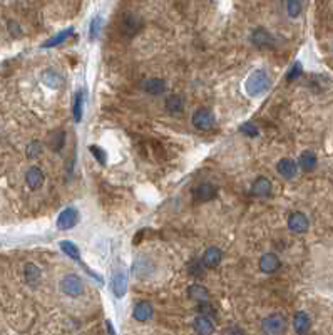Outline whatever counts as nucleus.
<instances>
[{"instance_id": "nucleus-6", "label": "nucleus", "mask_w": 333, "mask_h": 335, "mask_svg": "<svg viewBox=\"0 0 333 335\" xmlns=\"http://www.w3.org/2000/svg\"><path fill=\"white\" fill-rule=\"evenodd\" d=\"M310 227V221L305 213L302 211H295L288 218V228L292 230L293 233H305Z\"/></svg>"}, {"instance_id": "nucleus-3", "label": "nucleus", "mask_w": 333, "mask_h": 335, "mask_svg": "<svg viewBox=\"0 0 333 335\" xmlns=\"http://www.w3.org/2000/svg\"><path fill=\"white\" fill-rule=\"evenodd\" d=\"M286 328V320L285 317L280 315V314H273L268 315L266 318H263L261 322V330L265 333H270V335H275V333H283Z\"/></svg>"}, {"instance_id": "nucleus-26", "label": "nucleus", "mask_w": 333, "mask_h": 335, "mask_svg": "<svg viewBox=\"0 0 333 335\" xmlns=\"http://www.w3.org/2000/svg\"><path fill=\"white\" fill-rule=\"evenodd\" d=\"M82 107H84V94L82 91H77L74 94V104H72V114L75 123H80V119H82Z\"/></svg>"}, {"instance_id": "nucleus-36", "label": "nucleus", "mask_w": 333, "mask_h": 335, "mask_svg": "<svg viewBox=\"0 0 333 335\" xmlns=\"http://www.w3.org/2000/svg\"><path fill=\"white\" fill-rule=\"evenodd\" d=\"M199 312H201V315H206V317H210V315H211V318L215 317V312H213V307L206 304V302H199Z\"/></svg>"}, {"instance_id": "nucleus-10", "label": "nucleus", "mask_w": 333, "mask_h": 335, "mask_svg": "<svg viewBox=\"0 0 333 335\" xmlns=\"http://www.w3.org/2000/svg\"><path fill=\"white\" fill-rule=\"evenodd\" d=\"M276 171L281 174L283 178H295L298 173V163H295L292 158H281L276 164Z\"/></svg>"}, {"instance_id": "nucleus-1", "label": "nucleus", "mask_w": 333, "mask_h": 335, "mask_svg": "<svg viewBox=\"0 0 333 335\" xmlns=\"http://www.w3.org/2000/svg\"><path fill=\"white\" fill-rule=\"evenodd\" d=\"M270 87H271V79H270L268 72L263 69H256L255 72H251L249 78L246 79V92L253 97L265 94Z\"/></svg>"}, {"instance_id": "nucleus-5", "label": "nucleus", "mask_w": 333, "mask_h": 335, "mask_svg": "<svg viewBox=\"0 0 333 335\" xmlns=\"http://www.w3.org/2000/svg\"><path fill=\"white\" fill-rule=\"evenodd\" d=\"M79 221V213L75 208H65V210L57 218V228L65 232V230L74 228Z\"/></svg>"}, {"instance_id": "nucleus-8", "label": "nucleus", "mask_w": 333, "mask_h": 335, "mask_svg": "<svg viewBox=\"0 0 333 335\" xmlns=\"http://www.w3.org/2000/svg\"><path fill=\"white\" fill-rule=\"evenodd\" d=\"M251 41L258 49H271L275 46V39L266 29H256L253 34H251Z\"/></svg>"}, {"instance_id": "nucleus-31", "label": "nucleus", "mask_w": 333, "mask_h": 335, "mask_svg": "<svg viewBox=\"0 0 333 335\" xmlns=\"http://www.w3.org/2000/svg\"><path fill=\"white\" fill-rule=\"evenodd\" d=\"M101 25H102V20L101 17H94L91 22V27H89V39L91 41H96L99 37V32H101Z\"/></svg>"}, {"instance_id": "nucleus-17", "label": "nucleus", "mask_w": 333, "mask_h": 335, "mask_svg": "<svg viewBox=\"0 0 333 335\" xmlns=\"http://www.w3.org/2000/svg\"><path fill=\"white\" fill-rule=\"evenodd\" d=\"M139 29H141V22L136 19L134 15L126 14L122 22H121V30L124 32V34L129 35V37H133L134 34H138Z\"/></svg>"}, {"instance_id": "nucleus-20", "label": "nucleus", "mask_w": 333, "mask_h": 335, "mask_svg": "<svg viewBox=\"0 0 333 335\" xmlns=\"http://www.w3.org/2000/svg\"><path fill=\"white\" fill-rule=\"evenodd\" d=\"M144 91L147 94L151 96H159L162 92L166 91V82L159 79V78H154V79H147L144 82Z\"/></svg>"}, {"instance_id": "nucleus-25", "label": "nucleus", "mask_w": 333, "mask_h": 335, "mask_svg": "<svg viewBox=\"0 0 333 335\" xmlns=\"http://www.w3.org/2000/svg\"><path fill=\"white\" fill-rule=\"evenodd\" d=\"M59 245H61V250L70 258V260L80 262V251L77 246H75V243H72V241H69V240H62Z\"/></svg>"}, {"instance_id": "nucleus-19", "label": "nucleus", "mask_w": 333, "mask_h": 335, "mask_svg": "<svg viewBox=\"0 0 333 335\" xmlns=\"http://www.w3.org/2000/svg\"><path fill=\"white\" fill-rule=\"evenodd\" d=\"M194 330L201 333V335H208L215 332V325H213V318L206 317V315H199L194 320Z\"/></svg>"}, {"instance_id": "nucleus-13", "label": "nucleus", "mask_w": 333, "mask_h": 335, "mask_svg": "<svg viewBox=\"0 0 333 335\" xmlns=\"http://www.w3.org/2000/svg\"><path fill=\"white\" fill-rule=\"evenodd\" d=\"M223 260V251L218 246H210L203 255V265L206 268H216Z\"/></svg>"}, {"instance_id": "nucleus-9", "label": "nucleus", "mask_w": 333, "mask_h": 335, "mask_svg": "<svg viewBox=\"0 0 333 335\" xmlns=\"http://www.w3.org/2000/svg\"><path fill=\"white\" fill-rule=\"evenodd\" d=\"M44 181H46V174L39 166H32L29 171L25 173V183L30 190H39L42 188Z\"/></svg>"}, {"instance_id": "nucleus-16", "label": "nucleus", "mask_w": 333, "mask_h": 335, "mask_svg": "<svg viewBox=\"0 0 333 335\" xmlns=\"http://www.w3.org/2000/svg\"><path fill=\"white\" fill-rule=\"evenodd\" d=\"M310 325H312V320L307 312H297L293 317V327H295V332L297 333H307L310 330Z\"/></svg>"}, {"instance_id": "nucleus-27", "label": "nucleus", "mask_w": 333, "mask_h": 335, "mask_svg": "<svg viewBox=\"0 0 333 335\" xmlns=\"http://www.w3.org/2000/svg\"><path fill=\"white\" fill-rule=\"evenodd\" d=\"M183 107H184V102H183V97H181V96L174 94V96H169V97L166 99V109H168L169 113L179 114V113L183 111Z\"/></svg>"}, {"instance_id": "nucleus-22", "label": "nucleus", "mask_w": 333, "mask_h": 335, "mask_svg": "<svg viewBox=\"0 0 333 335\" xmlns=\"http://www.w3.org/2000/svg\"><path fill=\"white\" fill-rule=\"evenodd\" d=\"M188 296H189V299L196 300V302H208L210 290L206 288V287H203V285L194 283V285H191V287L188 288Z\"/></svg>"}, {"instance_id": "nucleus-15", "label": "nucleus", "mask_w": 333, "mask_h": 335, "mask_svg": "<svg viewBox=\"0 0 333 335\" xmlns=\"http://www.w3.org/2000/svg\"><path fill=\"white\" fill-rule=\"evenodd\" d=\"M112 292L116 295V299H122L128 292V277L124 272H117L112 278Z\"/></svg>"}, {"instance_id": "nucleus-32", "label": "nucleus", "mask_w": 333, "mask_h": 335, "mask_svg": "<svg viewBox=\"0 0 333 335\" xmlns=\"http://www.w3.org/2000/svg\"><path fill=\"white\" fill-rule=\"evenodd\" d=\"M89 151L92 153V156L99 161V164H106V153L102 151V147L92 144V146H89Z\"/></svg>"}, {"instance_id": "nucleus-7", "label": "nucleus", "mask_w": 333, "mask_h": 335, "mask_svg": "<svg viewBox=\"0 0 333 335\" xmlns=\"http://www.w3.org/2000/svg\"><path fill=\"white\" fill-rule=\"evenodd\" d=\"M216 193H218V190H216L215 184L201 183V184H198L194 188L193 196H194V200L198 201V203H206V201H210V200H215Z\"/></svg>"}, {"instance_id": "nucleus-30", "label": "nucleus", "mask_w": 333, "mask_h": 335, "mask_svg": "<svg viewBox=\"0 0 333 335\" xmlns=\"http://www.w3.org/2000/svg\"><path fill=\"white\" fill-rule=\"evenodd\" d=\"M27 158H30V159H35V158H39L40 155H42V144L39 141H32L29 146H27Z\"/></svg>"}, {"instance_id": "nucleus-29", "label": "nucleus", "mask_w": 333, "mask_h": 335, "mask_svg": "<svg viewBox=\"0 0 333 335\" xmlns=\"http://www.w3.org/2000/svg\"><path fill=\"white\" fill-rule=\"evenodd\" d=\"M303 10V0H286V12L292 19H297Z\"/></svg>"}, {"instance_id": "nucleus-35", "label": "nucleus", "mask_w": 333, "mask_h": 335, "mask_svg": "<svg viewBox=\"0 0 333 335\" xmlns=\"http://www.w3.org/2000/svg\"><path fill=\"white\" fill-rule=\"evenodd\" d=\"M302 70H303V69H302V64H300V62H295V64H293V67H292V70H290V72H288V76H286V79H288V81L297 79L298 76L302 74Z\"/></svg>"}, {"instance_id": "nucleus-2", "label": "nucleus", "mask_w": 333, "mask_h": 335, "mask_svg": "<svg viewBox=\"0 0 333 335\" xmlns=\"http://www.w3.org/2000/svg\"><path fill=\"white\" fill-rule=\"evenodd\" d=\"M61 290L69 296H79L84 293V282L79 275L69 273L61 280Z\"/></svg>"}, {"instance_id": "nucleus-33", "label": "nucleus", "mask_w": 333, "mask_h": 335, "mask_svg": "<svg viewBox=\"0 0 333 335\" xmlns=\"http://www.w3.org/2000/svg\"><path fill=\"white\" fill-rule=\"evenodd\" d=\"M239 131H241L243 134H246V136H253V138L255 136H258V133H260L258 128H256L253 123H244L241 128H239Z\"/></svg>"}, {"instance_id": "nucleus-34", "label": "nucleus", "mask_w": 333, "mask_h": 335, "mask_svg": "<svg viewBox=\"0 0 333 335\" xmlns=\"http://www.w3.org/2000/svg\"><path fill=\"white\" fill-rule=\"evenodd\" d=\"M203 267H204V265H201L199 262H191L188 268H189V273H191V275L199 278V277H203V275H204V273H203Z\"/></svg>"}, {"instance_id": "nucleus-14", "label": "nucleus", "mask_w": 333, "mask_h": 335, "mask_svg": "<svg viewBox=\"0 0 333 335\" xmlns=\"http://www.w3.org/2000/svg\"><path fill=\"white\" fill-rule=\"evenodd\" d=\"M152 314H154V309H152V305L149 304V302H139L133 310V317L141 323L149 320Z\"/></svg>"}, {"instance_id": "nucleus-24", "label": "nucleus", "mask_w": 333, "mask_h": 335, "mask_svg": "<svg viewBox=\"0 0 333 335\" xmlns=\"http://www.w3.org/2000/svg\"><path fill=\"white\" fill-rule=\"evenodd\" d=\"M44 84L52 87V89H57L62 84V76L54 69H49L44 72Z\"/></svg>"}, {"instance_id": "nucleus-18", "label": "nucleus", "mask_w": 333, "mask_h": 335, "mask_svg": "<svg viewBox=\"0 0 333 335\" xmlns=\"http://www.w3.org/2000/svg\"><path fill=\"white\" fill-rule=\"evenodd\" d=\"M24 278H25V282L29 283V285H37L40 282V278H42V272H40V268L35 265V263H25V267H24Z\"/></svg>"}, {"instance_id": "nucleus-21", "label": "nucleus", "mask_w": 333, "mask_h": 335, "mask_svg": "<svg viewBox=\"0 0 333 335\" xmlns=\"http://www.w3.org/2000/svg\"><path fill=\"white\" fill-rule=\"evenodd\" d=\"M298 166L303 169V171H313L316 168V155L313 151H303L302 155H300V159H298Z\"/></svg>"}, {"instance_id": "nucleus-12", "label": "nucleus", "mask_w": 333, "mask_h": 335, "mask_svg": "<svg viewBox=\"0 0 333 335\" xmlns=\"http://www.w3.org/2000/svg\"><path fill=\"white\" fill-rule=\"evenodd\" d=\"M251 193L258 198H266L271 193V181L265 176L256 178L253 181V184H251Z\"/></svg>"}, {"instance_id": "nucleus-37", "label": "nucleus", "mask_w": 333, "mask_h": 335, "mask_svg": "<svg viewBox=\"0 0 333 335\" xmlns=\"http://www.w3.org/2000/svg\"><path fill=\"white\" fill-rule=\"evenodd\" d=\"M107 328H109V332L114 333V328H112V325H111V322H107Z\"/></svg>"}, {"instance_id": "nucleus-28", "label": "nucleus", "mask_w": 333, "mask_h": 335, "mask_svg": "<svg viewBox=\"0 0 333 335\" xmlns=\"http://www.w3.org/2000/svg\"><path fill=\"white\" fill-rule=\"evenodd\" d=\"M72 34H74V29H72V27H69V29H65L64 32H61V34H57L56 37L49 39L42 47H44V49H47V47H56V46H59V44H62V42L67 41Z\"/></svg>"}, {"instance_id": "nucleus-4", "label": "nucleus", "mask_w": 333, "mask_h": 335, "mask_svg": "<svg viewBox=\"0 0 333 335\" xmlns=\"http://www.w3.org/2000/svg\"><path fill=\"white\" fill-rule=\"evenodd\" d=\"M193 124L199 131H211L216 124V118L210 109H199L193 114Z\"/></svg>"}, {"instance_id": "nucleus-23", "label": "nucleus", "mask_w": 333, "mask_h": 335, "mask_svg": "<svg viewBox=\"0 0 333 335\" xmlns=\"http://www.w3.org/2000/svg\"><path fill=\"white\" fill-rule=\"evenodd\" d=\"M64 141H65L64 131H54V133L49 134V138H47V144H49V147H51V150H52L54 153H59V151L62 150Z\"/></svg>"}, {"instance_id": "nucleus-11", "label": "nucleus", "mask_w": 333, "mask_h": 335, "mask_svg": "<svg viewBox=\"0 0 333 335\" xmlns=\"http://www.w3.org/2000/svg\"><path fill=\"white\" fill-rule=\"evenodd\" d=\"M281 262L275 253H265L260 258V270L263 273H275L280 268Z\"/></svg>"}]
</instances>
